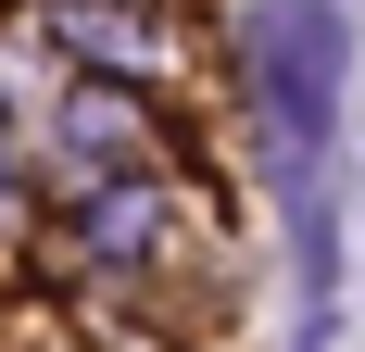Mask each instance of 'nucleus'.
<instances>
[{
  "instance_id": "obj_1",
  "label": "nucleus",
  "mask_w": 365,
  "mask_h": 352,
  "mask_svg": "<svg viewBox=\"0 0 365 352\" xmlns=\"http://www.w3.org/2000/svg\"><path fill=\"white\" fill-rule=\"evenodd\" d=\"M252 76H264V101H277V139H315L328 101H340V26L315 0H264L252 13Z\"/></svg>"
}]
</instances>
